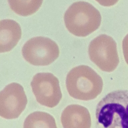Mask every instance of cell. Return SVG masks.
I'll return each mask as SVG.
<instances>
[{"label": "cell", "mask_w": 128, "mask_h": 128, "mask_svg": "<svg viewBox=\"0 0 128 128\" xmlns=\"http://www.w3.org/2000/svg\"><path fill=\"white\" fill-rule=\"evenodd\" d=\"M66 86L70 96L88 101L96 98L102 88V80L93 69L82 65L72 68L67 75Z\"/></svg>", "instance_id": "obj_2"}, {"label": "cell", "mask_w": 128, "mask_h": 128, "mask_svg": "<svg viewBox=\"0 0 128 128\" xmlns=\"http://www.w3.org/2000/svg\"><path fill=\"white\" fill-rule=\"evenodd\" d=\"M11 10L17 14L23 16L31 15L38 10L43 0H8Z\"/></svg>", "instance_id": "obj_11"}, {"label": "cell", "mask_w": 128, "mask_h": 128, "mask_svg": "<svg viewBox=\"0 0 128 128\" xmlns=\"http://www.w3.org/2000/svg\"><path fill=\"white\" fill-rule=\"evenodd\" d=\"M28 100L24 88L16 82L6 86L0 92V115L8 119L18 118L25 109Z\"/></svg>", "instance_id": "obj_6"}, {"label": "cell", "mask_w": 128, "mask_h": 128, "mask_svg": "<svg viewBox=\"0 0 128 128\" xmlns=\"http://www.w3.org/2000/svg\"><path fill=\"white\" fill-rule=\"evenodd\" d=\"M32 92L37 102L50 108L57 106L62 98L58 78L49 72L38 73L31 82Z\"/></svg>", "instance_id": "obj_5"}, {"label": "cell", "mask_w": 128, "mask_h": 128, "mask_svg": "<svg viewBox=\"0 0 128 128\" xmlns=\"http://www.w3.org/2000/svg\"><path fill=\"white\" fill-rule=\"evenodd\" d=\"M96 128H128V90L108 94L98 104Z\"/></svg>", "instance_id": "obj_1"}, {"label": "cell", "mask_w": 128, "mask_h": 128, "mask_svg": "<svg viewBox=\"0 0 128 128\" xmlns=\"http://www.w3.org/2000/svg\"><path fill=\"white\" fill-rule=\"evenodd\" d=\"M23 128H57L54 117L45 112L36 111L26 118Z\"/></svg>", "instance_id": "obj_10"}, {"label": "cell", "mask_w": 128, "mask_h": 128, "mask_svg": "<svg viewBox=\"0 0 128 128\" xmlns=\"http://www.w3.org/2000/svg\"><path fill=\"white\" fill-rule=\"evenodd\" d=\"M122 48L124 57L126 60H128V34L123 40Z\"/></svg>", "instance_id": "obj_12"}, {"label": "cell", "mask_w": 128, "mask_h": 128, "mask_svg": "<svg viewBox=\"0 0 128 128\" xmlns=\"http://www.w3.org/2000/svg\"><path fill=\"white\" fill-rule=\"evenodd\" d=\"M88 52L90 60L103 71H109V62L118 59L116 42L105 34H101L91 41Z\"/></svg>", "instance_id": "obj_7"}, {"label": "cell", "mask_w": 128, "mask_h": 128, "mask_svg": "<svg viewBox=\"0 0 128 128\" xmlns=\"http://www.w3.org/2000/svg\"><path fill=\"white\" fill-rule=\"evenodd\" d=\"M22 52L27 62L36 66L50 64L57 59L60 54L58 46L54 41L42 36L29 40L24 45Z\"/></svg>", "instance_id": "obj_4"}, {"label": "cell", "mask_w": 128, "mask_h": 128, "mask_svg": "<svg viewBox=\"0 0 128 128\" xmlns=\"http://www.w3.org/2000/svg\"><path fill=\"white\" fill-rule=\"evenodd\" d=\"M0 52H8L14 48L20 39L22 30L19 24L11 19L0 21Z\"/></svg>", "instance_id": "obj_9"}, {"label": "cell", "mask_w": 128, "mask_h": 128, "mask_svg": "<svg viewBox=\"0 0 128 128\" xmlns=\"http://www.w3.org/2000/svg\"><path fill=\"white\" fill-rule=\"evenodd\" d=\"M101 16L98 10L84 1L74 2L66 11L64 19L66 28L76 36L84 37L100 26Z\"/></svg>", "instance_id": "obj_3"}, {"label": "cell", "mask_w": 128, "mask_h": 128, "mask_svg": "<svg viewBox=\"0 0 128 128\" xmlns=\"http://www.w3.org/2000/svg\"><path fill=\"white\" fill-rule=\"evenodd\" d=\"M63 128H90L91 119L88 110L78 104L68 105L63 110L61 116Z\"/></svg>", "instance_id": "obj_8"}]
</instances>
